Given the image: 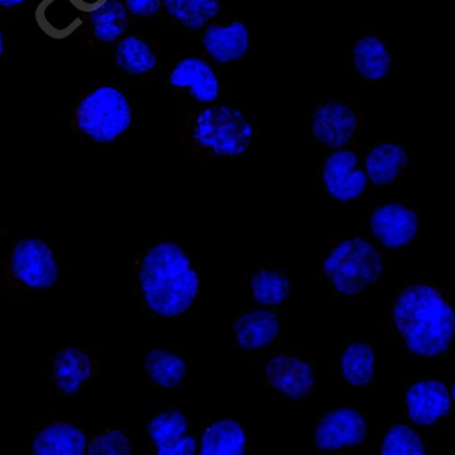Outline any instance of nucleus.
I'll list each match as a JSON object with an SVG mask.
<instances>
[{"label":"nucleus","instance_id":"obj_1","mask_svg":"<svg viewBox=\"0 0 455 455\" xmlns=\"http://www.w3.org/2000/svg\"><path fill=\"white\" fill-rule=\"evenodd\" d=\"M139 278L148 308L163 317L187 312L200 289L199 275L191 259L173 243H161L147 251Z\"/></svg>","mask_w":455,"mask_h":455},{"label":"nucleus","instance_id":"obj_2","mask_svg":"<svg viewBox=\"0 0 455 455\" xmlns=\"http://www.w3.org/2000/svg\"><path fill=\"white\" fill-rule=\"evenodd\" d=\"M395 323L413 354L435 357L450 347L455 330L454 311L435 288L414 284L397 298Z\"/></svg>","mask_w":455,"mask_h":455},{"label":"nucleus","instance_id":"obj_3","mask_svg":"<svg viewBox=\"0 0 455 455\" xmlns=\"http://www.w3.org/2000/svg\"><path fill=\"white\" fill-rule=\"evenodd\" d=\"M186 139L197 153L206 156L232 158L249 148L253 128L245 114L229 105L207 107L189 119Z\"/></svg>","mask_w":455,"mask_h":455},{"label":"nucleus","instance_id":"obj_4","mask_svg":"<svg viewBox=\"0 0 455 455\" xmlns=\"http://www.w3.org/2000/svg\"><path fill=\"white\" fill-rule=\"evenodd\" d=\"M71 119L75 131L81 135L96 143H110L131 127L132 110L120 90L101 86L80 100Z\"/></svg>","mask_w":455,"mask_h":455},{"label":"nucleus","instance_id":"obj_5","mask_svg":"<svg viewBox=\"0 0 455 455\" xmlns=\"http://www.w3.org/2000/svg\"><path fill=\"white\" fill-rule=\"evenodd\" d=\"M323 268L339 293L354 295L381 276L383 259L369 242L354 237L339 243L325 258Z\"/></svg>","mask_w":455,"mask_h":455},{"label":"nucleus","instance_id":"obj_6","mask_svg":"<svg viewBox=\"0 0 455 455\" xmlns=\"http://www.w3.org/2000/svg\"><path fill=\"white\" fill-rule=\"evenodd\" d=\"M12 275L32 289H48L57 282L59 270L51 247L36 238L20 241L10 258Z\"/></svg>","mask_w":455,"mask_h":455},{"label":"nucleus","instance_id":"obj_7","mask_svg":"<svg viewBox=\"0 0 455 455\" xmlns=\"http://www.w3.org/2000/svg\"><path fill=\"white\" fill-rule=\"evenodd\" d=\"M358 164L350 149H339L325 160L323 180L329 195L338 202H353L365 192L368 178Z\"/></svg>","mask_w":455,"mask_h":455},{"label":"nucleus","instance_id":"obj_8","mask_svg":"<svg viewBox=\"0 0 455 455\" xmlns=\"http://www.w3.org/2000/svg\"><path fill=\"white\" fill-rule=\"evenodd\" d=\"M419 216L398 203L377 208L371 217L372 235L388 249H398L411 243L419 233Z\"/></svg>","mask_w":455,"mask_h":455},{"label":"nucleus","instance_id":"obj_9","mask_svg":"<svg viewBox=\"0 0 455 455\" xmlns=\"http://www.w3.org/2000/svg\"><path fill=\"white\" fill-rule=\"evenodd\" d=\"M359 125L355 110L346 103L328 101L319 106L313 116L312 132L318 141L331 148L346 146Z\"/></svg>","mask_w":455,"mask_h":455},{"label":"nucleus","instance_id":"obj_10","mask_svg":"<svg viewBox=\"0 0 455 455\" xmlns=\"http://www.w3.org/2000/svg\"><path fill=\"white\" fill-rule=\"evenodd\" d=\"M366 435V423L355 409L340 408L326 414L315 435L316 446L322 451H335L361 444Z\"/></svg>","mask_w":455,"mask_h":455},{"label":"nucleus","instance_id":"obj_11","mask_svg":"<svg viewBox=\"0 0 455 455\" xmlns=\"http://www.w3.org/2000/svg\"><path fill=\"white\" fill-rule=\"evenodd\" d=\"M188 427L186 416L177 409H170L151 420L147 430L157 448V454L194 455L197 440L193 435H186Z\"/></svg>","mask_w":455,"mask_h":455},{"label":"nucleus","instance_id":"obj_12","mask_svg":"<svg viewBox=\"0 0 455 455\" xmlns=\"http://www.w3.org/2000/svg\"><path fill=\"white\" fill-rule=\"evenodd\" d=\"M170 84L184 90L201 103H212L220 96V81L211 65L203 59L189 57L172 68Z\"/></svg>","mask_w":455,"mask_h":455},{"label":"nucleus","instance_id":"obj_13","mask_svg":"<svg viewBox=\"0 0 455 455\" xmlns=\"http://www.w3.org/2000/svg\"><path fill=\"white\" fill-rule=\"evenodd\" d=\"M406 405L413 424L429 427L448 414L451 399L443 383L430 380L417 383L409 389Z\"/></svg>","mask_w":455,"mask_h":455},{"label":"nucleus","instance_id":"obj_14","mask_svg":"<svg viewBox=\"0 0 455 455\" xmlns=\"http://www.w3.org/2000/svg\"><path fill=\"white\" fill-rule=\"evenodd\" d=\"M267 380L273 388L292 400L308 396L315 385L312 367L294 357L278 355L265 367Z\"/></svg>","mask_w":455,"mask_h":455},{"label":"nucleus","instance_id":"obj_15","mask_svg":"<svg viewBox=\"0 0 455 455\" xmlns=\"http://www.w3.org/2000/svg\"><path fill=\"white\" fill-rule=\"evenodd\" d=\"M207 54L217 63L225 64L243 59L250 49V31L241 20L226 26L208 25L203 36Z\"/></svg>","mask_w":455,"mask_h":455},{"label":"nucleus","instance_id":"obj_16","mask_svg":"<svg viewBox=\"0 0 455 455\" xmlns=\"http://www.w3.org/2000/svg\"><path fill=\"white\" fill-rule=\"evenodd\" d=\"M238 345L252 351L269 346L280 332L276 314L267 309L249 312L239 317L234 325Z\"/></svg>","mask_w":455,"mask_h":455},{"label":"nucleus","instance_id":"obj_17","mask_svg":"<svg viewBox=\"0 0 455 455\" xmlns=\"http://www.w3.org/2000/svg\"><path fill=\"white\" fill-rule=\"evenodd\" d=\"M32 450L39 455H84L87 452V438L70 424L55 423L36 435Z\"/></svg>","mask_w":455,"mask_h":455},{"label":"nucleus","instance_id":"obj_18","mask_svg":"<svg viewBox=\"0 0 455 455\" xmlns=\"http://www.w3.org/2000/svg\"><path fill=\"white\" fill-rule=\"evenodd\" d=\"M92 373L90 356L78 348L60 351L53 362V377L57 387L66 395H75Z\"/></svg>","mask_w":455,"mask_h":455},{"label":"nucleus","instance_id":"obj_19","mask_svg":"<svg viewBox=\"0 0 455 455\" xmlns=\"http://www.w3.org/2000/svg\"><path fill=\"white\" fill-rule=\"evenodd\" d=\"M406 149L395 143L384 142L374 147L365 162L367 178L376 185L394 182L407 165Z\"/></svg>","mask_w":455,"mask_h":455},{"label":"nucleus","instance_id":"obj_20","mask_svg":"<svg viewBox=\"0 0 455 455\" xmlns=\"http://www.w3.org/2000/svg\"><path fill=\"white\" fill-rule=\"evenodd\" d=\"M355 66L363 78L379 81L392 69L393 59L385 44L376 36H365L353 48Z\"/></svg>","mask_w":455,"mask_h":455},{"label":"nucleus","instance_id":"obj_21","mask_svg":"<svg viewBox=\"0 0 455 455\" xmlns=\"http://www.w3.org/2000/svg\"><path fill=\"white\" fill-rule=\"evenodd\" d=\"M246 436L241 425L233 419H222L208 427L202 435V455H243Z\"/></svg>","mask_w":455,"mask_h":455},{"label":"nucleus","instance_id":"obj_22","mask_svg":"<svg viewBox=\"0 0 455 455\" xmlns=\"http://www.w3.org/2000/svg\"><path fill=\"white\" fill-rule=\"evenodd\" d=\"M72 9L68 0H43L36 10V24L52 39H65L82 25Z\"/></svg>","mask_w":455,"mask_h":455},{"label":"nucleus","instance_id":"obj_23","mask_svg":"<svg viewBox=\"0 0 455 455\" xmlns=\"http://www.w3.org/2000/svg\"><path fill=\"white\" fill-rule=\"evenodd\" d=\"M89 14L93 36L100 43L116 42L127 30L130 14L120 0H107Z\"/></svg>","mask_w":455,"mask_h":455},{"label":"nucleus","instance_id":"obj_24","mask_svg":"<svg viewBox=\"0 0 455 455\" xmlns=\"http://www.w3.org/2000/svg\"><path fill=\"white\" fill-rule=\"evenodd\" d=\"M168 14L189 30H201L221 10V0H164Z\"/></svg>","mask_w":455,"mask_h":455},{"label":"nucleus","instance_id":"obj_25","mask_svg":"<svg viewBox=\"0 0 455 455\" xmlns=\"http://www.w3.org/2000/svg\"><path fill=\"white\" fill-rule=\"evenodd\" d=\"M144 366L151 380L165 389L178 387L187 371L183 359L163 349L149 351L145 355Z\"/></svg>","mask_w":455,"mask_h":455},{"label":"nucleus","instance_id":"obj_26","mask_svg":"<svg viewBox=\"0 0 455 455\" xmlns=\"http://www.w3.org/2000/svg\"><path fill=\"white\" fill-rule=\"evenodd\" d=\"M116 61L125 73L138 76L153 70L157 65V56L146 42L137 36L129 35L119 42Z\"/></svg>","mask_w":455,"mask_h":455},{"label":"nucleus","instance_id":"obj_27","mask_svg":"<svg viewBox=\"0 0 455 455\" xmlns=\"http://www.w3.org/2000/svg\"><path fill=\"white\" fill-rule=\"evenodd\" d=\"M375 355L371 347L364 343L350 346L341 359V370L346 380L352 386L368 385L374 375Z\"/></svg>","mask_w":455,"mask_h":455},{"label":"nucleus","instance_id":"obj_28","mask_svg":"<svg viewBox=\"0 0 455 455\" xmlns=\"http://www.w3.org/2000/svg\"><path fill=\"white\" fill-rule=\"evenodd\" d=\"M251 287L254 299L262 306H278L290 293L289 279L277 272L261 270L252 275Z\"/></svg>","mask_w":455,"mask_h":455},{"label":"nucleus","instance_id":"obj_29","mask_svg":"<svg viewBox=\"0 0 455 455\" xmlns=\"http://www.w3.org/2000/svg\"><path fill=\"white\" fill-rule=\"evenodd\" d=\"M383 455H424L423 442L419 435L403 425L394 427L387 434L383 445Z\"/></svg>","mask_w":455,"mask_h":455},{"label":"nucleus","instance_id":"obj_30","mask_svg":"<svg viewBox=\"0 0 455 455\" xmlns=\"http://www.w3.org/2000/svg\"><path fill=\"white\" fill-rule=\"evenodd\" d=\"M87 451L91 455H130L132 448L126 435L112 430L95 437L88 445Z\"/></svg>","mask_w":455,"mask_h":455},{"label":"nucleus","instance_id":"obj_31","mask_svg":"<svg viewBox=\"0 0 455 455\" xmlns=\"http://www.w3.org/2000/svg\"><path fill=\"white\" fill-rule=\"evenodd\" d=\"M124 5L129 14L146 18L156 15L164 5V0H124Z\"/></svg>","mask_w":455,"mask_h":455},{"label":"nucleus","instance_id":"obj_32","mask_svg":"<svg viewBox=\"0 0 455 455\" xmlns=\"http://www.w3.org/2000/svg\"><path fill=\"white\" fill-rule=\"evenodd\" d=\"M74 9L91 13L100 7L107 0H68Z\"/></svg>","mask_w":455,"mask_h":455},{"label":"nucleus","instance_id":"obj_33","mask_svg":"<svg viewBox=\"0 0 455 455\" xmlns=\"http://www.w3.org/2000/svg\"><path fill=\"white\" fill-rule=\"evenodd\" d=\"M26 0H0V7L12 9L20 6Z\"/></svg>","mask_w":455,"mask_h":455},{"label":"nucleus","instance_id":"obj_34","mask_svg":"<svg viewBox=\"0 0 455 455\" xmlns=\"http://www.w3.org/2000/svg\"><path fill=\"white\" fill-rule=\"evenodd\" d=\"M4 37L2 29H0V57L4 55Z\"/></svg>","mask_w":455,"mask_h":455},{"label":"nucleus","instance_id":"obj_35","mask_svg":"<svg viewBox=\"0 0 455 455\" xmlns=\"http://www.w3.org/2000/svg\"><path fill=\"white\" fill-rule=\"evenodd\" d=\"M451 395H452V400H454V396H455V394H454V384L452 385Z\"/></svg>","mask_w":455,"mask_h":455}]
</instances>
